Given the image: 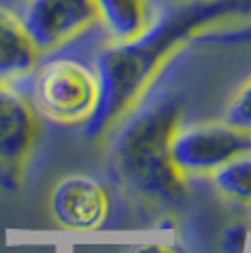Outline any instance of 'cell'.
Listing matches in <instances>:
<instances>
[{
    "instance_id": "3",
    "label": "cell",
    "mask_w": 251,
    "mask_h": 253,
    "mask_svg": "<svg viewBox=\"0 0 251 253\" xmlns=\"http://www.w3.org/2000/svg\"><path fill=\"white\" fill-rule=\"evenodd\" d=\"M36 101L49 119L60 124H86L99 101L95 69L73 57H57L36 73Z\"/></svg>"
},
{
    "instance_id": "5",
    "label": "cell",
    "mask_w": 251,
    "mask_h": 253,
    "mask_svg": "<svg viewBox=\"0 0 251 253\" xmlns=\"http://www.w3.org/2000/svg\"><path fill=\"white\" fill-rule=\"evenodd\" d=\"M38 130L33 106L11 84L0 82V187H18Z\"/></svg>"
},
{
    "instance_id": "10",
    "label": "cell",
    "mask_w": 251,
    "mask_h": 253,
    "mask_svg": "<svg viewBox=\"0 0 251 253\" xmlns=\"http://www.w3.org/2000/svg\"><path fill=\"white\" fill-rule=\"evenodd\" d=\"M214 185L223 196L238 203H251V152L231 159L211 172Z\"/></svg>"
},
{
    "instance_id": "13",
    "label": "cell",
    "mask_w": 251,
    "mask_h": 253,
    "mask_svg": "<svg viewBox=\"0 0 251 253\" xmlns=\"http://www.w3.org/2000/svg\"><path fill=\"white\" fill-rule=\"evenodd\" d=\"M249 229L245 225H234L223 233L220 240V253H245L247 251Z\"/></svg>"
},
{
    "instance_id": "8",
    "label": "cell",
    "mask_w": 251,
    "mask_h": 253,
    "mask_svg": "<svg viewBox=\"0 0 251 253\" xmlns=\"http://www.w3.org/2000/svg\"><path fill=\"white\" fill-rule=\"evenodd\" d=\"M40 55L22 18L0 4V82L13 84L31 75L38 69Z\"/></svg>"
},
{
    "instance_id": "4",
    "label": "cell",
    "mask_w": 251,
    "mask_h": 253,
    "mask_svg": "<svg viewBox=\"0 0 251 253\" xmlns=\"http://www.w3.org/2000/svg\"><path fill=\"white\" fill-rule=\"evenodd\" d=\"M245 152H251V130L227 121L176 128L170 143L172 161L185 174H211Z\"/></svg>"
},
{
    "instance_id": "7",
    "label": "cell",
    "mask_w": 251,
    "mask_h": 253,
    "mask_svg": "<svg viewBox=\"0 0 251 253\" xmlns=\"http://www.w3.org/2000/svg\"><path fill=\"white\" fill-rule=\"evenodd\" d=\"M49 209L53 220L64 229L90 231L101 227L108 218L110 198L97 178L73 174L53 187Z\"/></svg>"
},
{
    "instance_id": "12",
    "label": "cell",
    "mask_w": 251,
    "mask_h": 253,
    "mask_svg": "<svg viewBox=\"0 0 251 253\" xmlns=\"http://www.w3.org/2000/svg\"><path fill=\"white\" fill-rule=\"evenodd\" d=\"M225 121L236 128L251 130V80L245 82V86L236 92L229 108L225 113Z\"/></svg>"
},
{
    "instance_id": "14",
    "label": "cell",
    "mask_w": 251,
    "mask_h": 253,
    "mask_svg": "<svg viewBox=\"0 0 251 253\" xmlns=\"http://www.w3.org/2000/svg\"><path fill=\"white\" fill-rule=\"evenodd\" d=\"M132 253H178L174 247L166 245V242H146V245L134 247Z\"/></svg>"
},
{
    "instance_id": "11",
    "label": "cell",
    "mask_w": 251,
    "mask_h": 253,
    "mask_svg": "<svg viewBox=\"0 0 251 253\" xmlns=\"http://www.w3.org/2000/svg\"><path fill=\"white\" fill-rule=\"evenodd\" d=\"M203 44L216 46H251V20L227 29H211L196 38Z\"/></svg>"
},
{
    "instance_id": "2",
    "label": "cell",
    "mask_w": 251,
    "mask_h": 253,
    "mask_svg": "<svg viewBox=\"0 0 251 253\" xmlns=\"http://www.w3.org/2000/svg\"><path fill=\"white\" fill-rule=\"evenodd\" d=\"M178 119L181 104L166 97L130 117L110 148L113 169L124 187L157 207H176L187 196V174L170 154Z\"/></svg>"
},
{
    "instance_id": "1",
    "label": "cell",
    "mask_w": 251,
    "mask_h": 253,
    "mask_svg": "<svg viewBox=\"0 0 251 253\" xmlns=\"http://www.w3.org/2000/svg\"><path fill=\"white\" fill-rule=\"evenodd\" d=\"M251 16V0H181L163 9L128 40H115L95 57L99 101L84 134L101 137L139 101L172 55L220 22Z\"/></svg>"
},
{
    "instance_id": "6",
    "label": "cell",
    "mask_w": 251,
    "mask_h": 253,
    "mask_svg": "<svg viewBox=\"0 0 251 253\" xmlns=\"http://www.w3.org/2000/svg\"><path fill=\"white\" fill-rule=\"evenodd\" d=\"M20 18L40 53L55 51L101 22L95 0H27Z\"/></svg>"
},
{
    "instance_id": "9",
    "label": "cell",
    "mask_w": 251,
    "mask_h": 253,
    "mask_svg": "<svg viewBox=\"0 0 251 253\" xmlns=\"http://www.w3.org/2000/svg\"><path fill=\"white\" fill-rule=\"evenodd\" d=\"M113 40H128L152 22L150 0H95Z\"/></svg>"
}]
</instances>
